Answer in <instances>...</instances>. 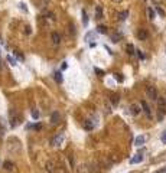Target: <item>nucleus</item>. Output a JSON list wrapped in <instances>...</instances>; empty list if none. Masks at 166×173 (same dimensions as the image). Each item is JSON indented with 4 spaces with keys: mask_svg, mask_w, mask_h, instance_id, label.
I'll list each match as a JSON object with an SVG mask.
<instances>
[{
    "mask_svg": "<svg viewBox=\"0 0 166 173\" xmlns=\"http://www.w3.org/2000/svg\"><path fill=\"white\" fill-rule=\"evenodd\" d=\"M146 95H147V98H150V100H157V89H156V86L150 85L147 86V89H146Z\"/></svg>",
    "mask_w": 166,
    "mask_h": 173,
    "instance_id": "obj_1",
    "label": "nucleus"
},
{
    "mask_svg": "<svg viewBox=\"0 0 166 173\" xmlns=\"http://www.w3.org/2000/svg\"><path fill=\"white\" fill-rule=\"evenodd\" d=\"M64 140H65V134H64V133H58L55 137L52 139L51 144H52V146H61V144L64 143Z\"/></svg>",
    "mask_w": 166,
    "mask_h": 173,
    "instance_id": "obj_2",
    "label": "nucleus"
},
{
    "mask_svg": "<svg viewBox=\"0 0 166 173\" xmlns=\"http://www.w3.org/2000/svg\"><path fill=\"white\" fill-rule=\"evenodd\" d=\"M140 107H142V110L146 113L147 118H152V117H153V116H152V111H150V105H149L146 101H142V102H140Z\"/></svg>",
    "mask_w": 166,
    "mask_h": 173,
    "instance_id": "obj_3",
    "label": "nucleus"
},
{
    "mask_svg": "<svg viewBox=\"0 0 166 173\" xmlns=\"http://www.w3.org/2000/svg\"><path fill=\"white\" fill-rule=\"evenodd\" d=\"M95 124H97L95 118H88V120L84 121V129L85 130H92L94 127H95Z\"/></svg>",
    "mask_w": 166,
    "mask_h": 173,
    "instance_id": "obj_4",
    "label": "nucleus"
},
{
    "mask_svg": "<svg viewBox=\"0 0 166 173\" xmlns=\"http://www.w3.org/2000/svg\"><path fill=\"white\" fill-rule=\"evenodd\" d=\"M78 173H92V169L90 167V164H87V163H84V164H79L77 167Z\"/></svg>",
    "mask_w": 166,
    "mask_h": 173,
    "instance_id": "obj_5",
    "label": "nucleus"
},
{
    "mask_svg": "<svg viewBox=\"0 0 166 173\" xmlns=\"http://www.w3.org/2000/svg\"><path fill=\"white\" fill-rule=\"evenodd\" d=\"M140 110H142L140 104L134 102V104H132V105H130V114H132V116H137V114L140 113Z\"/></svg>",
    "mask_w": 166,
    "mask_h": 173,
    "instance_id": "obj_6",
    "label": "nucleus"
},
{
    "mask_svg": "<svg viewBox=\"0 0 166 173\" xmlns=\"http://www.w3.org/2000/svg\"><path fill=\"white\" fill-rule=\"evenodd\" d=\"M59 121H61V116H59V113L58 111H54L52 113V116H51V124H59Z\"/></svg>",
    "mask_w": 166,
    "mask_h": 173,
    "instance_id": "obj_7",
    "label": "nucleus"
},
{
    "mask_svg": "<svg viewBox=\"0 0 166 173\" xmlns=\"http://www.w3.org/2000/svg\"><path fill=\"white\" fill-rule=\"evenodd\" d=\"M51 41H52V43H54V45H59V43H61V36H59V33L58 32H52L51 33Z\"/></svg>",
    "mask_w": 166,
    "mask_h": 173,
    "instance_id": "obj_8",
    "label": "nucleus"
},
{
    "mask_svg": "<svg viewBox=\"0 0 166 173\" xmlns=\"http://www.w3.org/2000/svg\"><path fill=\"white\" fill-rule=\"evenodd\" d=\"M3 167H4V170H7V172H13V170H15V163L10 162V160H6V162L3 163Z\"/></svg>",
    "mask_w": 166,
    "mask_h": 173,
    "instance_id": "obj_9",
    "label": "nucleus"
},
{
    "mask_svg": "<svg viewBox=\"0 0 166 173\" xmlns=\"http://www.w3.org/2000/svg\"><path fill=\"white\" fill-rule=\"evenodd\" d=\"M142 160H143V156L137 153V154H134L132 159H130V164H137V163H140Z\"/></svg>",
    "mask_w": 166,
    "mask_h": 173,
    "instance_id": "obj_10",
    "label": "nucleus"
},
{
    "mask_svg": "<svg viewBox=\"0 0 166 173\" xmlns=\"http://www.w3.org/2000/svg\"><path fill=\"white\" fill-rule=\"evenodd\" d=\"M144 141H146V137H144V136H137V137L134 139V146L140 147V146L144 144Z\"/></svg>",
    "mask_w": 166,
    "mask_h": 173,
    "instance_id": "obj_11",
    "label": "nucleus"
},
{
    "mask_svg": "<svg viewBox=\"0 0 166 173\" xmlns=\"http://www.w3.org/2000/svg\"><path fill=\"white\" fill-rule=\"evenodd\" d=\"M156 101H157V105L160 107L162 113H163V111L166 110V100L163 97H157V100H156Z\"/></svg>",
    "mask_w": 166,
    "mask_h": 173,
    "instance_id": "obj_12",
    "label": "nucleus"
},
{
    "mask_svg": "<svg viewBox=\"0 0 166 173\" xmlns=\"http://www.w3.org/2000/svg\"><path fill=\"white\" fill-rule=\"evenodd\" d=\"M122 33H111V36H110V39H111V42L113 43H117V42H120L122 41Z\"/></svg>",
    "mask_w": 166,
    "mask_h": 173,
    "instance_id": "obj_13",
    "label": "nucleus"
},
{
    "mask_svg": "<svg viewBox=\"0 0 166 173\" xmlns=\"http://www.w3.org/2000/svg\"><path fill=\"white\" fill-rule=\"evenodd\" d=\"M137 38H139L140 41H146V39H147V32H146V29H139Z\"/></svg>",
    "mask_w": 166,
    "mask_h": 173,
    "instance_id": "obj_14",
    "label": "nucleus"
},
{
    "mask_svg": "<svg viewBox=\"0 0 166 173\" xmlns=\"http://www.w3.org/2000/svg\"><path fill=\"white\" fill-rule=\"evenodd\" d=\"M17 123H19V118L15 116V113H13V111H10V126L12 127H16V126H17Z\"/></svg>",
    "mask_w": 166,
    "mask_h": 173,
    "instance_id": "obj_15",
    "label": "nucleus"
},
{
    "mask_svg": "<svg viewBox=\"0 0 166 173\" xmlns=\"http://www.w3.org/2000/svg\"><path fill=\"white\" fill-rule=\"evenodd\" d=\"M46 170L49 173H54L55 172V163L52 162V160H49V162L46 163Z\"/></svg>",
    "mask_w": 166,
    "mask_h": 173,
    "instance_id": "obj_16",
    "label": "nucleus"
},
{
    "mask_svg": "<svg viewBox=\"0 0 166 173\" xmlns=\"http://www.w3.org/2000/svg\"><path fill=\"white\" fill-rule=\"evenodd\" d=\"M94 38H95V33L88 32L87 35H85V42H92V41H94Z\"/></svg>",
    "mask_w": 166,
    "mask_h": 173,
    "instance_id": "obj_17",
    "label": "nucleus"
},
{
    "mask_svg": "<svg viewBox=\"0 0 166 173\" xmlns=\"http://www.w3.org/2000/svg\"><path fill=\"white\" fill-rule=\"evenodd\" d=\"M95 17H98V19H101V17H103V7H101L100 4L95 7Z\"/></svg>",
    "mask_w": 166,
    "mask_h": 173,
    "instance_id": "obj_18",
    "label": "nucleus"
},
{
    "mask_svg": "<svg viewBox=\"0 0 166 173\" xmlns=\"http://www.w3.org/2000/svg\"><path fill=\"white\" fill-rule=\"evenodd\" d=\"M127 15H129V12L124 10V12H122V13H119V17H117V19H119L120 22L126 20V19H127Z\"/></svg>",
    "mask_w": 166,
    "mask_h": 173,
    "instance_id": "obj_19",
    "label": "nucleus"
},
{
    "mask_svg": "<svg viewBox=\"0 0 166 173\" xmlns=\"http://www.w3.org/2000/svg\"><path fill=\"white\" fill-rule=\"evenodd\" d=\"M81 13H82V25L87 26V25H88V15H87V12L85 10H82Z\"/></svg>",
    "mask_w": 166,
    "mask_h": 173,
    "instance_id": "obj_20",
    "label": "nucleus"
},
{
    "mask_svg": "<svg viewBox=\"0 0 166 173\" xmlns=\"http://www.w3.org/2000/svg\"><path fill=\"white\" fill-rule=\"evenodd\" d=\"M54 78H55V81H56V82H59V84L62 82V74H61L59 71H56L55 74H54Z\"/></svg>",
    "mask_w": 166,
    "mask_h": 173,
    "instance_id": "obj_21",
    "label": "nucleus"
},
{
    "mask_svg": "<svg viewBox=\"0 0 166 173\" xmlns=\"http://www.w3.org/2000/svg\"><path fill=\"white\" fill-rule=\"evenodd\" d=\"M45 4H48V0H38V1H36V6H38L39 9L45 7Z\"/></svg>",
    "mask_w": 166,
    "mask_h": 173,
    "instance_id": "obj_22",
    "label": "nucleus"
},
{
    "mask_svg": "<svg viewBox=\"0 0 166 173\" xmlns=\"http://www.w3.org/2000/svg\"><path fill=\"white\" fill-rule=\"evenodd\" d=\"M156 12H157V15H159L160 17H165L166 16V13L162 10V7H160V6H156Z\"/></svg>",
    "mask_w": 166,
    "mask_h": 173,
    "instance_id": "obj_23",
    "label": "nucleus"
},
{
    "mask_svg": "<svg viewBox=\"0 0 166 173\" xmlns=\"http://www.w3.org/2000/svg\"><path fill=\"white\" fill-rule=\"evenodd\" d=\"M97 32L98 33H107V28H106L104 25H100L98 28H97Z\"/></svg>",
    "mask_w": 166,
    "mask_h": 173,
    "instance_id": "obj_24",
    "label": "nucleus"
},
{
    "mask_svg": "<svg viewBox=\"0 0 166 173\" xmlns=\"http://www.w3.org/2000/svg\"><path fill=\"white\" fill-rule=\"evenodd\" d=\"M127 54H129V55H134V46H133L132 43H129V45H127Z\"/></svg>",
    "mask_w": 166,
    "mask_h": 173,
    "instance_id": "obj_25",
    "label": "nucleus"
},
{
    "mask_svg": "<svg viewBox=\"0 0 166 173\" xmlns=\"http://www.w3.org/2000/svg\"><path fill=\"white\" fill-rule=\"evenodd\" d=\"M147 13H149V19H150V20H153V19H155V12L152 10L150 7H147Z\"/></svg>",
    "mask_w": 166,
    "mask_h": 173,
    "instance_id": "obj_26",
    "label": "nucleus"
},
{
    "mask_svg": "<svg viewBox=\"0 0 166 173\" xmlns=\"http://www.w3.org/2000/svg\"><path fill=\"white\" fill-rule=\"evenodd\" d=\"M32 117H33V120L39 118V111L38 110H32Z\"/></svg>",
    "mask_w": 166,
    "mask_h": 173,
    "instance_id": "obj_27",
    "label": "nucleus"
},
{
    "mask_svg": "<svg viewBox=\"0 0 166 173\" xmlns=\"http://www.w3.org/2000/svg\"><path fill=\"white\" fill-rule=\"evenodd\" d=\"M6 59H7V62H9V64H10V65H13V66L16 65V59H13V58H12L10 55H9V56H7Z\"/></svg>",
    "mask_w": 166,
    "mask_h": 173,
    "instance_id": "obj_28",
    "label": "nucleus"
},
{
    "mask_svg": "<svg viewBox=\"0 0 166 173\" xmlns=\"http://www.w3.org/2000/svg\"><path fill=\"white\" fill-rule=\"evenodd\" d=\"M19 9H20V10H23V12H28V7H26V4H25L23 1H20V3H19Z\"/></svg>",
    "mask_w": 166,
    "mask_h": 173,
    "instance_id": "obj_29",
    "label": "nucleus"
},
{
    "mask_svg": "<svg viewBox=\"0 0 166 173\" xmlns=\"http://www.w3.org/2000/svg\"><path fill=\"white\" fill-rule=\"evenodd\" d=\"M119 104V95H113V105Z\"/></svg>",
    "mask_w": 166,
    "mask_h": 173,
    "instance_id": "obj_30",
    "label": "nucleus"
},
{
    "mask_svg": "<svg viewBox=\"0 0 166 173\" xmlns=\"http://www.w3.org/2000/svg\"><path fill=\"white\" fill-rule=\"evenodd\" d=\"M114 76H116V79H117L119 82H123V76L120 75V74H114Z\"/></svg>",
    "mask_w": 166,
    "mask_h": 173,
    "instance_id": "obj_31",
    "label": "nucleus"
},
{
    "mask_svg": "<svg viewBox=\"0 0 166 173\" xmlns=\"http://www.w3.org/2000/svg\"><path fill=\"white\" fill-rule=\"evenodd\" d=\"M15 55H16V56H17V58H19V59H20V61H22V59H23V55L20 54V52H19V51H15Z\"/></svg>",
    "mask_w": 166,
    "mask_h": 173,
    "instance_id": "obj_32",
    "label": "nucleus"
},
{
    "mask_svg": "<svg viewBox=\"0 0 166 173\" xmlns=\"http://www.w3.org/2000/svg\"><path fill=\"white\" fill-rule=\"evenodd\" d=\"M95 72H97V74H98L100 76H103V75H104V71H103V69H98V68H95Z\"/></svg>",
    "mask_w": 166,
    "mask_h": 173,
    "instance_id": "obj_33",
    "label": "nucleus"
},
{
    "mask_svg": "<svg viewBox=\"0 0 166 173\" xmlns=\"http://www.w3.org/2000/svg\"><path fill=\"white\" fill-rule=\"evenodd\" d=\"M162 141L166 144V131H163V134H162Z\"/></svg>",
    "mask_w": 166,
    "mask_h": 173,
    "instance_id": "obj_34",
    "label": "nucleus"
},
{
    "mask_svg": "<svg viewBox=\"0 0 166 173\" xmlns=\"http://www.w3.org/2000/svg\"><path fill=\"white\" fill-rule=\"evenodd\" d=\"M61 68H62V69H66V68H68V62H62V66H61Z\"/></svg>",
    "mask_w": 166,
    "mask_h": 173,
    "instance_id": "obj_35",
    "label": "nucleus"
},
{
    "mask_svg": "<svg viewBox=\"0 0 166 173\" xmlns=\"http://www.w3.org/2000/svg\"><path fill=\"white\" fill-rule=\"evenodd\" d=\"M25 29H26V31H25V33H26V35H29V33H31V28H29V26H26Z\"/></svg>",
    "mask_w": 166,
    "mask_h": 173,
    "instance_id": "obj_36",
    "label": "nucleus"
},
{
    "mask_svg": "<svg viewBox=\"0 0 166 173\" xmlns=\"http://www.w3.org/2000/svg\"><path fill=\"white\" fill-rule=\"evenodd\" d=\"M137 54H139V58H140V59H144V55L142 54L140 51H137Z\"/></svg>",
    "mask_w": 166,
    "mask_h": 173,
    "instance_id": "obj_37",
    "label": "nucleus"
},
{
    "mask_svg": "<svg viewBox=\"0 0 166 173\" xmlns=\"http://www.w3.org/2000/svg\"><path fill=\"white\" fill-rule=\"evenodd\" d=\"M156 173H166V167H163V169H160V170H157Z\"/></svg>",
    "mask_w": 166,
    "mask_h": 173,
    "instance_id": "obj_38",
    "label": "nucleus"
},
{
    "mask_svg": "<svg viewBox=\"0 0 166 173\" xmlns=\"http://www.w3.org/2000/svg\"><path fill=\"white\" fill-rule=\"evenodd\" d=\"M153 1H155L156 4H160V3H162V1H163V0H153Z\"/></svg>",
    "mask_w": 166,
    "mask_h": 173,
    "instance_id": "obj_39",
    "label": "nucleus"
},
{
    "mask_svg": "<svg viewBox=\"0 0 166 173\" xmlns=\"http://www.w3.org/2000/svg\"><path fill=\"white\" fill-rule=\"evenodd\" d=\"M113 1H116V3H120V1H123V0H113Z\"/></svg>",
    "mask_w": 166,
    "mask_h": 173,
    "instance_id": "obj_40",
    "label": "nucleus"
}]
</instances>
